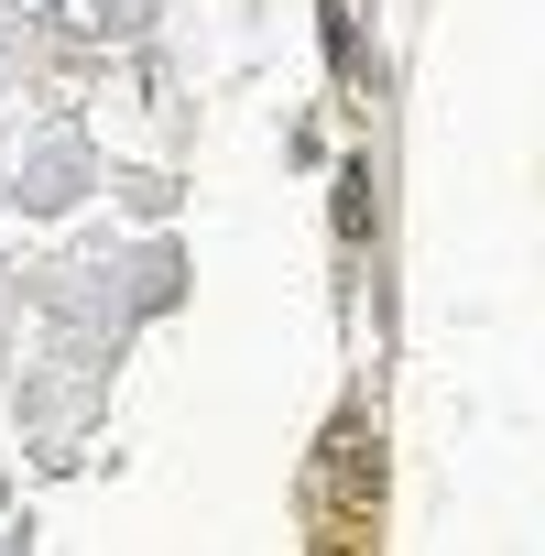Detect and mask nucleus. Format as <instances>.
Segmentation results:
<instances>
[{"label": "nucleus", "instance_id": "nucleus-1", "mask_svg": "<svg viewBox=\"0 0 545 556\" xmlns=\"http://www.w3.org/2000/svg\"><path fill=\"white\" fill-rule=\"evenodd\" d=\"M371 491H382V458H371L360 426H339V437H328V469H317V513H328V523H360Z\"/></svg>", "mask_w": 545, "mask_h": 556}, {"label": "nucleus", "instance_id": "nucleus-2", "mask_svg": "<svg viewBox=\"0 0 545 556\" xmlns=\"http://www.w3.org/2000/svg\"><path fill=\"white\" fill-rule=\"evenodd\" d=\"M339 229H350V240L371 229V164H350V175H339Z\"/></svg>", "mask_w": 545, "mask_h": 556}]
</instances>
